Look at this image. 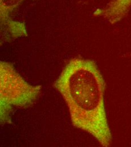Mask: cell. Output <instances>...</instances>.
<instances>
[{"label":"cell","mask_w":131,"mask_h":147,"mask_svg":"<svg viewBox=\"0 0 131 147\" xmlns=\"http://www.w3.org/2000/svg\"><path fill=\"white\" fill-rule=\"evenodd\" d=\"M54 87L67 104L73 125L109 147L112 135L105 107L106 83L95 62L75 58L69 62Z\"/></svg>","instance_id":"cell-1"},{"label":"cell","mask_w":131,"mask_h":147,"mask_svg":"<svg viewBox=\"0 0 131 147\" xmlns=\"http://www.w3.org/2000/svg\"><path fill=\"white\" fill-rule=\"evenodd\" d=\"M1 121L10 122V113L14 107H27L32 105L40 93V86L27 83L10 63L1 61Z\"/></svg>","instance_id":"cell-2"},{"label":"cell","mask_w":131,"mask_h":147,"mask_svg":"<svg viewBox=\"0 0 131 147\" xmlns=\"http://www.w3.org/2000/svg\"><path fill=\"white\" fill-rule=\"evenodd\" d=\"M24 0H0V19L2 41L27 36L24 23L15 22L11 18L13 11Z\"/></svg>","instance_id":"cell-3"},{"label":"cell","mask_w":131,"mask_h":147,"mask_svg":"<svg viewBox=\"0 0 131 147\" xmlns=\"http://www.w3.org/2000/svg\"><path fill=\"white\" fill-rule=\"evenodd\" d=\"M131 7V0H112L105 7L97 10L95 14L114 24L124 18Z\"/></svg>","instance_id":"cell-4"},{"label":"cell","mask_w":131,"mask_h":147,"mask_svg":"<svg viewBox=\"0 0 131 147\" xmlns=\"http://www.w3.org/2000/svg\"></svg>","instance_id":"cell-5"}]
</instances>
